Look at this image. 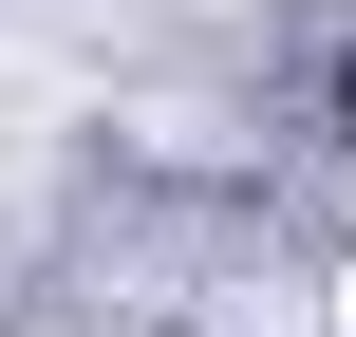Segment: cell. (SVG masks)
Wrapping results in <instances>:
<instances>
[{"mask_svg": "<svg viewBox=\"0 0 356 337\" xmlns=\"http://www.w3.org/2000/svg\"><path fill=\"white\" fill-rule=\"evenodd\" d=\"M338 131H356V75H338Z\"/></svg>", "mask_w": 356, "mask_h": 337, "instance_id": "6da1fadb", "label": "cell"}]
</instances>
